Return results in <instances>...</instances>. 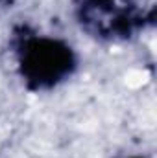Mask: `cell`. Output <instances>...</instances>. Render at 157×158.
Returning a JSON list of instances; mask_svg holds the SVG:
<instances>
[{
	"instance_id": "1",
	"label": "cell",
	"mask_w": 157,
	"mask_h": 158,
	"mask_svg": "<svg viewBox=\"0 0 157 158\" xmlns=\"http://www.w3.org/2000/svg\"><path fill=\"white\" fill-rule=\"evenodd\" d=\"M9 52L22 86L32 94H48L76 76L79 55L63 37L41 33L28 24L13 28Z\"/></svg>"
},
{
	"instance_id": "2",
	"label": "cell",
	"mask_w": 157,
	"mask_h": 158,
	"mask_svg": "<svg viewBox=\"0 0 157 158\" xmlns=\"http://www.w3.org/2000/svg\"><path fill=\"white\" fill-rule=\"evenodd\" d=\"M72 19L96 42H128L155 22V7L141 0H72Z\"/></svg>"
},
{
	"instance_id": "3",
	"label": "cell",
	"mask_w": 157,
	"mask_h": 158,
	"mask_svg": "<svg viewBox=\"0 0 157 158\" xmlns=\"http://www.w3.org/2000/svg\"><path fill=\"white\" fill-rule=\"evenodd\" d=\"M13 0H0V9H4V7H7L9 4H11Z\"/></svg>"
},
{
	"instance_id": "4",
	"label": "cell",
	"mask_w": 157,
	"mask_h": 158,
	"mask_svg": "<svg viewBox=\"0 0 157 158\" xmlns=\"http://www.w3.org/2000/svg\"><path fill=\"white\" fill-rule=\"evenodd\" d=\"M122 158H146V156H142V155H128V156H122Z\"/></svg>"
}]
</instances>
